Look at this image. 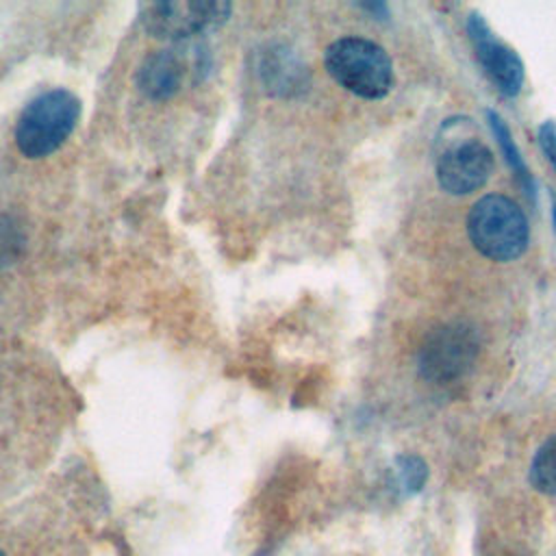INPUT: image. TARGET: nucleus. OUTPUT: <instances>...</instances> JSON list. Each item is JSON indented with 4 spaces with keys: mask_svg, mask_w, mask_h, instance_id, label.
Segmentation results:
<instances>
[{
    "mask_svg": "<svg viewBox=\"0 0 556 556\" xmlns=\"http://www.w3.org/2000/svg\"><path fill=\"white\" fill-rule=\"evenodd\" d=\"M486 117H489V124H491V128H493V132H495V137H497V143H500V148H502V152H504L508 165L515 169V174L519 176V180L526 185L528 193H532V176H530V172H528V167H526V163H523V159H521V152H519L517 146H515V139H513L508 126L502 122V117H500L495 111H489Z\"/></svg>",
    "mask_w": 556,
    "mask_h": 556,
    "instance_id": "obj_11",
    "label": "nucleus"
},
{
    "mask_svg": "<svg viewBox=\"0 0 556 556\" xmlns=\"http://www.w3.org/2000/svg\"><path fill=\"white\" fill-rule=\"evenodd\" d=\"M493 169L495 159L486 143L469 139L439 156L437 180L443 191L452 195H467L484 187Z\"/></svg>",
    "mask_w": 556,
    "mask_h": 556,
    "instance_id": "obj_6",
    "label": "nucleus"
},
{
    "mask_svg": "<svg viewBox=\"0 0 556 556\" xmlns=\"http://www.w3.org/2000/svg\"><path fill=\"white\" fill-rule=\"evenodd\" d=\"M397 471H400V480L408 491H419L426 484L428 478V467L419 456L406 454L397 458Z\"/></svg>",
    "mask_w": 556,
    "mask_h": 556,
    "instance_id": "obj_13",
    "label": "nucleus"
},
{
    "mask_svg": "<svg viewBox=\"0 0 556 556\" xmlns=\"http://www.w3.org/2000/svg\"><path fill=\"white\" fill-rule=\"evenodd\" d=\"M530 482L536 491L556 495V434L536 450L530 465Z\"/></svg>",
    "mask_w": 556,
    "mask_h": 556,
    "instance_id": "obj_10",
    "label": "nucleus"
},
{
    "mask_svg": "<svg viewBox=\"0 0 556 556\" xmlns=\"http://www.w3.org/2000/svg\"><path fill=\"white\" fill-rule=\"evenodd\" d=\"M480 339L469 324L450 321L434 328L419 348L417 365L426 380L447 384L458 380L476 363Z\"/></svg>",
    "mask_w": 556,
    "mask_h": 556,
    "instance_id": "obj_4",
    "label": "nucleus"
},
{
    "mask_svg": "<svg viewBox=\"0 0 556 556\" xmlns=\"http://www.w3.org/2000/svg\"><path fill=\"white\" fill-rule=\"evenodd\" d=\"M0 556H4V554H2V552H0Z\"/></svg>",
    "mask_w": 556,
    "mask_h": 556,
    "instance_id": "obj_16",
    "label": "nucleus"
},
{
    "mask_svg": "<svg viewBox=\"0 0 556 556\" xmlns=\"http://www.w3.org/2000/svg\"><path fill=\"white\" fill-rule=\"evenodd\" d=\"M328 74L350 93L380 100L393 87V63L387 50L363 37H341L326 48Z\"/></svg>",
    "mask_w": 556,
    "mask_h": 556,
    "instance_id": "obj_2",
    "label": "nucleus"
},
{
    "mask_svg": "<svg viewBox=\"0 0 556 556\" xmlns=\"http://www.w3.org/2000/svg\"><path fill=\"white\" fill-rule=\"evenodd\" d=\"M467 235L482 256L506 263L526 252L530 228L515 200L502 193H486L467 215Z\"/></svg>",
    "mask_w": 556,
    "mask_h": 556,
    "instance_id": "obj_1",
    "label": "nucleus"
},
{
    "mask_svg": "<svg viewBox=\"0 0 556 556\" xmlns=\"http://www.w3.org/2000/svg\"><path fill=\"white\" fill-rule=\"evenodd\" d=\"M24 248V232L20 228V224L9 217V215H0V267L13 263Z\"/></svg>",
    "mask_w": 556,
    "mask_h": 556,
    "instance_id": "obj_12",
    "label": "nucleus"
},
{
    "mask_svg": "<svg viewBox=\"0 0 556 556\" xmlns=\"http://www.w3.org/2000/svg\"><path fill=\"white\" fill-rule=\"evenodd\" d=\"M185 61L174 50H159L150 54L137 74V87L152 100L172 98L185 80Z\"/></svg>",
    "mask_w": 556,
    "mask_h": 556,
    "instance_id": "obj_8",
    "label": "nucleus"
},
{
    "mask_svg": "<svg viewBox=\"0 0 556 556\" xmlns=\"http://www.w3.org/2000/svg\"><path fill=\"white\" fill-rule=\"evenodd\" d=\"M80 117V100L67 89H50L33 98L17 117L15 143L26 159L52 154L70 137Z\"/></svg>",
    "mask_w": 556,
    "mask_h": 556,
    "instance_id": "obj_3",
    "label": "nucleus"
},
{
    "mask_svg": "<svg viewBox=\"0 0 556 556\" xmlns=\"http://www.w3.org/2000/svg\"><path fill=\"white\" fill-rule=\"evenodd\" d=\"M539 146L556 169V119H547L539 126Z\"/></svg>",
    "mask_w": 556,
    "mask_h": 556,
    "instance_id": "obj_14",
    "label": "nucleus"
},
{
    "mask_svg": "<svg viewBox=\"0 0 556 556\" xmlns=\"http://www.w3.org/2000/svg\"><path fill=\"white\" fill-rule=\"evenodd\" d=\"M467 33L480 65L491 76L495 87L504 96H517L523 87V63L517 52L502 43L478 13H469Z\"/></svg>",
    "mask_w": 556,
    "mask_h": 556,
    "instance_id": "obj_7",
    "label": "nucleus"
},
{
    "mask_svg": "<svg viewBox=\"0 0 556 556\" xmlns=\"http://www.w3.org/2000/svg\"><path fill=\"white\" fill-rule=\"evenodd\" d=\"M261 76L265 80V85H269V89H280V91H289L302 85V76H304V67L289 54H285V50H269L263 54V63H261Z\"/></svg>",
    "mask_w": 556,
    "mask_h": 556,
    "instance_id": "obj_9",
    "label": "nucleus"
},
{
    "mask_svg": "<svg viewBox=\"0 0 556 556\" xmlns=\"http://www.w3.org/2000/svg\"><path fill=\"white\" fill-rule=\"evenodd\" d=\"M230 15L228 2L213 0H174L143 7V26L161 39H182L215 28Z\"/></svg>",
    "mask_w": 556,
    "mask_h": 556,
    "instance_id": "obj_5",
    "label": "nucleus"
},
{
    "mask_svg": "<svg viewBox=\"0 0 556 556\" xmlns=\"http://www.w3.org/2000/svg\"><path fill=\"white\" fill-rule=\"evenodd\" d=\"M552 219H554V230H556V198L552 200Z\"/></svg>",
    "mask_w": 556,
    "mask_h": 556,
    "instance_id": "obj_15",
    "label": "nucleus"
}]
</instances>
